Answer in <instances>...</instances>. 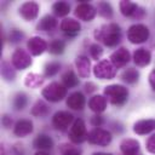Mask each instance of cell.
I'll return each mask as SVG.
<instances>
[{"label": "cell", "mask_w": 155, "mask_h": 155, "mask_svg": "<svg viewBox=\"0 0 155 155\" xmlns=\"http://www.w3.org/2000/svg\"><path fill=\"white\" fill-rule=\"evenodd\" d=\"M94 38L99 41H102L105 46L113 47L116 46L121 40V30L120 27L115 23L104 24L99 29L94 31Z\"/></svg>", "instance_id": "6da1fadb"}, {"label": "cell", "mask_w": 155, "mask_h": 155, "mask_svg": "<svg viewBox=\"0 0 155 155\" xmlns=\"http://www.w3.org/2000/svg\"><path fill=\"white\" fill-rule=\"evenodd\" d=\"M104 97L114 105H124L127 101L128 92L122 85H110L104 88Z\"/></svg>", "instance_id": "7a4b0ae2"}, {"label": "cell", "mask_w": 155, "mask_h": 155, "mask_svg": "<svg viewBox=\"0 0 155 155\" xmlns=\"http://www.w3.org/2000/svg\"><path fill=\"white\" fill-rule=\"evenodd\" d=\"M41 94L50 102H59L67 96V87L58 82H51L42 90Z\"/></svg>", "instance_id": "3957f363"}, {"label": "cell", "mask_w": 155, "mask_h": 155, "mask_svg": "<svg viewBox=\"0 0 155 155\" xmlns=\"http://www.w3.org/2000/svg\"><path fill=\"white\" fill-rule=\"evenodd\" d=\"M93 74L98 79H113L116 74V67L111 63V61L102 59L93 68Z\"/></svg>", "instance_id": "277c9868"}, {"label": "cell", "mask_w": 155, "mask_h": 155, "mask_svg": "<svg viewBox=\"0 0 155 155\" xmlns=\"http://www.w3.org/2000/svg\"><path fill=\"white\" fill-rule=\"evenodd\" d=\"M149 38V29L144 24H133L127 30V39L132 44H142Z\"/></svg>", "instance_id": "5b68a950"}, {"label": "cell", "mask_w": 155, "mask_h": 155, "mask_svg": "<svg viewBox=\"0 0 155 155\" xmlns=\"http://www.w3.org/2000/svg\"><path fill=\"white\" fill-rule=\"evenodd\" d=\"M69 139L76 144L82 143L85 139H87L86 126L81 119H76L74 121V124L71 125V127L69 130Z\"/></svg>", "instance_id": "8992f818"}, {"label": "cell", "mask_w": 155, "mask_h": 155, "mask_svg": "<svg viewBox=\"0 0 155 155\" xmlns=\"http://www.w3.org/2000/svg\"><path fill=\"white\" fill-rule=\"evenodd\" d=\"M87 140L91 144L105 147L111 142V134H110V132L97 127V128H94L87 133Z\"/></svg>", "instance_id": "52a82bcc"}, {"label": "cell", "mask_w": 155, "mask_h": 155, "mask_svg": "<svg viewBox=\"0 0 155 155\" xmlns=\"http://www.w3.org/2000/svg\"><path fill=\"white\" fill-rule=\"evenodd\" d=\"M11 62L16 69H25L31 64V58H30V54L28 51H25L23 48H17L12 53Z\"/></svg>", "instance_id": "ba28073f"}, {"label": "cell", "mask_w": 155, "mask_h": 155, "mask_svg": "<svg viewBox=\"0 0 155 155\" xmlns=\"http://www.w3.org/2000/svg\"><path fill=\"white\" fill-rule=\"evenodd\" d=\"M97 11L96 8L91 5V4H87V2H81L76 6L75 8V16L81 19V21H85V22H90L94 18Z\"/></svg>", "instance_id": "9c48e42d"}, {"label": "cell", "mask_w": 155, "mask_h": 155, "mask_svg": "<svg viewBox=\"0 0 155 155\" xmlns=\"http://www.w3.org/2000/svg\"><path fill=\"white\" fill-rule=\"evenodd\" d=\"M73 122V115L68 111H57L52 117V124L57 130L65 131Z\"/></svg>", "instance_id": "30bf717a"}, {"label": "cell", "mask_w": 155, "mask_h": 155, "mask_svg": "<svg viewBox=\"0 0 155 155\" xmlns=\"http://www.w3.org/2000/svg\"><path fill=\"white\" fill-rule=\"evenodd\" d=\"M27 47H28L29 53H31L33 56H39L45 50L48 48V45H47V42L42 38H40V36H33V38L29 39V41L27 44Z\"/></svg>", "instance_id": "8fae6325"}, {"label": "cell", "mask_w": 155, "mask_h": 155, "mask_svg": "<svg viewBox=\"0 0 155 155\" xmlns=\"http://www.w3.org/2000/svg\"><path fill=\"white\" fill-rule=\"evenodd\" d=\"M39 13V5L34 1H28L24 2L19 7V15L25 19V21H33L38 17Z\"/></svg>", "instance_id": "7c38bea8"}, {"label": "cell", "mask_w": 155, "mask_h": 155, "mask_svg": "<svg viewBox=\"0 0 155 155\" xmlns=\"http://www.w3.org/2000/svg\"><path fill=\"white\" fill-rule=\"evenodd\" d=\"M110 61L116 68L125 67L130 61V52L125 47H121L110 56Z\"/></svg>", "instance_id": "4fadbf2b"}, {"label": "cell", "mask_w": 155, "mask_h": 155, "mask_svg": "<svg viewBox=\"0 0 155 155\" xmlns=\"http://www.w3.org/2000/svg\"><path fill=\"white\" fill-rule=\"evenodd\" d=\"M80 29H81L80 23L73 18H65L61 23V30L69 36H75L78 33H80Z\"/></svg>", "instance_id": "5bb4252c"}, {"label": "cell", "mask_w": 155, "mask_h": 155, "mask_svg": "<svg viewBox=\"0 0 155 155\" xmlns=\"http://www.w3.org/2000/svg\"><path fill=\"white\" fill-rule=\"evenodd\" d=\"M133 61L138 67H147L151 61V53L144 47L137 48L133 53Z\"/></svg>", "instance_id": "9a60e30c"}, {"label": "cell", "mask_w": 155, "mask_h": 155, "mask_svg": "<svg viewBox=\"0 0 155 155\" xmlns=\"http://www.w3.org/2000/svg\"><path fill=\"white\" fill-rule=\"evenodd\" d=\"M154 130H155V120H153V119L139 120L133 126V131L137 134H147Z\"/></svg>", "instance_id": "2e32d148"}, {"label": "cell", "mask_w": 155, "mask_h": 155, "mask_svg": "<svg viewBox=\"0 0 155 155\" xmlns=\"http://www.w3.org/2000/svg\"><path fill=\"white\" fill-rule=\"evenodd\" d=\"M67 105L74 110H81L85 107V97L81 92H74L67 98Z\"/></svg>", "instance_id": "e0dca14e"}, {"label": "cell", "mask_w": 155, "mask_h": 155, "mask_svg": "<svg viewBox=\"0 0 155 155\" xmlns=\"http://www.w3.org/2000/svg\"><path fill=\"white\" fill-rule=\"evenodd\" d=\"M33 132V122L30 120H19L15 125L13 133L17 137H25Z\"/></svg>", "instance_id": "ac0fdd59"}, {"label": "cell", "mask_w": 155, "mask_h": 155, "mask_svg": "<svg viewBox=\"0 0 155 155\" xmlns=\"http://www.w3.org/2000/svg\"><path fill=\"white\" fill-rule=\"evenodd\" d=\"M120 149L124 155H137V153L139 151V143L134 139L127 138L121 142Z\"/></svg>", "instance_id": "d6986e66"}, {"label": "cell", "mask_w": 155, "mask_h": 155, "mask_svg": "<svg viewBox=\"0 0 155 155\" xmlns=\"http://www.w3.org/2000/svg\"><path fill=\"white\" fill-rule=\"evenodd\" d=\"M75 65L78 68V71H79V75L81 78H88L90 76V68H91V64H90V61L86 56H79L75 61Z\"/></svg>", "instance_id": "ffe728a7"}, {"label": "cell", "mask_w": 155, "mask_h": 155, "mask_svg": "<svg viewBox=\"0 0 155 155\" xmlns=\"http://www.w3.org/2000/svg\"><path fill=\"white\" fill-rule=\"evenodd\" d=\"M88 107L91 110H93L94 113H102L107 108V98L104 96H93L90 101H88Z\"/></svg>", "instance_id": "44dd1931"}, {"label": "cell", "mask_w": 155, "mask_h": 155, "mask_svg": "<svg viewBox=\"0 0 155 155\" xmlns=\"http://www.w3.org/2000/svg\"><path fill=\"white\" fill-rule=\"evenodd\" d=\"M138 8H139V6H138L137 4H134V2H132V1H126V0H124V1L120 2L121 13H122L124 16H126V17H132V18H134V16H136Z\"/></svg>", "instance_id": "7402d4cb"}, {"label": "cell", "mask_w": 155, "mask_h": 155, "mask_svg": "<svg viewBox=\"0 0 155 155\" xmlns=\"http://www.w3.org/2000/svg\"><path fill=\"white\" fill-rule=\"evenodd\" d=\"M34 147L36 149H41V150L51 149L53 147V140L47 134H39L34 140Z\"/></svg>", "instance_id": "603a6c76"}, {"label": "cell", "mask_w": 155, "mask_h": 155, "mask_svg": "<svg viewBox=\"0 0 155 155\" xmlns=\"http://www.w3.org/2000/svg\"><path fill=\"white\" fill-rule=\"evenodd\" d=\"M57 27V21L53 16H45L38 24V29L39 30H42V31H48V30H53L54 28Z\"/></svg>", "instance_id": "cb8c5ba5"}, {"label": "cell", "mask_w": 155, "mask_h": 155, "mask_svg": "<svg viewBox=\"0 0 155 155\" xmlns=\"http://www.w3.org/2000/svg\"><path fill=\"white\" fill-rule=\"evenodd\" d=\"M62 84L67 88L75 87L79 84V79H78V76L75 75V73L73 70H69V71H67V73L63 74V76H62Z\"/></svg>", "instance_id": "d4e9b609"}, {"label": "cell", "mask_w": 155, "mask_h": 155, "mask_svg": "<svg viewBox=\"0 0 155 155\" xmlns=\"http://www.w3.org/2000/svg\"><path fill=\"white\" fill-rule=\"evenodd\" d=\"M52 10L54 12L56 16H59V17H64L69 13L70 11V5L65 1H57L53 4L52 6Z\"/></svg>", "instance_id": "484cf974"}, {"label": "cell", "mask_w": 155, "mask_h": 155, "mask_svg": "<svg viewBox=\"0 0 155 155\" xmlns=\"http://www.w3.org/2000/svg\"><path fill=\"white\" fill-rule=\"evenodd\" d=\"M138 78H139V73L134 68H128L124 70L121 74V79L127 84H134L136 81H138Z\"/></svg>", "instance_id": "4316f807"}, {"label": "cell", "mask_w": 155, "mask_h": 155, "mask_svg": "<svg viewBox=\"0 0 155 155\" xmlns=\"http://www.w3.org/2000/svg\"><path fill=\"white\" fill-rule=\"evenodd\" d=\"M31 115H34V116H45V115H47V113H48V107L46 105V103L45 102H42V101H38L35 104H34V107L31 108Z\"/></svg>", "instance_id": "83f0119b"}, {"label": "cell", "mask_w": 155, "mask_h": 155, "mask_svg": "<svg viewBox=\"0 0 155 155\" xmlns=\"http://www.w3.org/2000/svg\"><path fill=\"white\" fill-rule=\"evenodd\" d=\"M64 47H65L64 41H62V40H53L48 45V51L52 54H59V53H63Z\"/></svg>", "instance_id": "f1b7e54d"}, {"label": "cell", "mask_w": 155, "mask_h": 155, "mask_svg": "<svg viewBox=\"0 0 155 155\" xmlns=\"http://www.w3.org/2000/svg\"><path fill=\"white\" fill-rule=\"evenodd\" d=\"M98 13L104 18H111L113 17V8L108 2L102 1L98 4Z\"/></svg>", "instance_id": "f546056e"}, {"label": "cell", "mask_w": 155, "mask_h": 155, "mask_svg": "<svg viewBox=\"0 0 155 155\" xmlns=\"http://www.w3.org/2000/svg\"><path fill=\"white\" fill-rule=\"evenodd\" d=\"M42 82V78L36 74H28L25 79V85L28 87H38Z\"/></svg>", "instance_id": "4dcf8cb0"}, {"label": "cell", "mask_w": 155, "mask_h": 155, "mask_svg": "<svg viewBox=\"0 0 155 155\" xmlns=\"http://www.w3.org/2000/svg\"><path fill=\"white\" fill-rule=\"evenodd\" d=\"M61 68V64L57 63V62H51V63H47L46 67H45V76H53L58 73Z\"/></svg>", "instance_id": "1f68e13d"}, {"label": "cell", "mask_w": 155, "mask_h": 155, "mask_svg": "<svg viewBox=\"0 0 155 155\" xmlns=\"http://www.w3.org/2000/svg\"><path fill=\"white\" fill-rule=\"evenodd\" d=\"M1 74L6 80H12L15 78V70L11 68V65L7 62H4L1 65Z\"/></svg>", "instance_id": "d6a6232c"}, {"label": "cell", "mask_w": 155, "mask_h": 155, "mask_svg": "<svg viewBox=\"0 0 155 155\" xmlns=\"http://www.w3.org/2000/svg\"><path fill=\"white\" fill-rule=\"evenodd\" d=\"M25 105H27V96L24 93H18L15 97V99H13V107H15V109L19 110V109H23Z\"/></svg>", "instance_id": "836d02e7"}, {"label": "cell", "mask_w": 155, "mask_h": 155, "mask_svg": "<svg viewBox=\"0 0 155 155\" xmlns=\"http://www.w3.org/2000/svg\"><path fill=\"white\" fill-rule=\"evenodd\" d=\"M102 53H103V48H102V46H99L98 44H92V45L90 46V54H91V57H92L93 59L98 61V59L101 58Z\"/></svg>", "instance_id": "e575fe53"}, {"label": "cell", "mask_w": 155, "mask_h": 155, "mask_svg": "<svg viewBox=\"0 0 155 155\" xmlns=\"http://www.w3.org/2000/svg\"><path fill=\"white\" fill-rule=\"evenodd\" d=\"M22 38H23V33H22V31H19L18 29L11 30V33H10V41H12V42H18Z\"/></svg>", "instance_id": "d590c367"}, {"label": "cell", "mask_w": 155, "mask_h": 155, "mask_svg": "<svg viewBox=\"0 0 155 155\" xmlns=\"http://www.w3.org/2000/svg\"><path fill=\"white\" fill-rule=\"evenodd\" d=\"M145 145H147L148 151H150V153L155 154V133L148 138V140H147Z\"/></svg>", "instance_id": "8d00e7d4"}, {"label": "cell", "mask_w": 155, "mask_h": 155, "mask_svg": "<svg viewBox=\"0 0 155 155\" xmlns=\"http://www.w3.org/2000/svg\"><path fill=\"white\" fill-rule=\"evenodd\" d=\"M62 155H81V151L78 148L74 147H67L65 149H63Z\"/></svg>", "instance_id": "74e56055"}, {"label": "cell", "mask_w": 155, "mask_h": 155, "mask_svg": "<svg viewBox=\"0 0 155 155\" xmlns=\"http://www.w3.org/2000/svg\"><path fill=\"white\" fill-rule=\"evenodd\" d=\"M102 122H103V119H102L99 115H96V116L91 117V124H92L93 126H96V127H99V126L102 125Z\"/></svg>", "instance_id": "f35d334b"}, {"label": "cell", "mask_w": 155, "mask_h": 155, "mask_svg": "<svg viewBox=\"0 0 155 155\" xmlns=\"http://www.w3.org/2000/svg\"><path fill=\"white\" fill-rule=\"evenodd\" d=\"M149 84H150V86H151V88L155 91V69L150 73V75H149Z\"/></svg>", "instance_id": "ab89813d"}, {"label": "cell", "mask_w": 155, "mask_h": 155, "mask_svg": "<svg viewBox=\"0 0 155 155\" xmlns=\"http://www.w3.org/2000/svg\"><path fill=\"white\" fill-rule=\"evenodd\" d=\"M11 124H12L11 117H8L7 115H4L2 116V125H4V127H10Z\"/></svg>", "instance_id": "60d3db41"}, {"label": "cell", "mask_w": 155, "mask_h": 155, "mask_svg": "<svg viewBox=\"0 0 155 155\" xmlns=\"http://www.w3.org/2000/svg\"><path fill=\"white\" fill-rule=\"evenodd\" d=\"M85 88H86V91H87V92H92V91H94V90H96V85H94V84H92V82H86Z\"/></svg>", "instance_id": "b9f144b4"}, {"label": "cell", "mask_w": 155, "mask_h": 155, "mask_svg": "<svg viewBox=\"0 0 155 155\" xmlns=\"http://www.w3.org/2000/svg\"><path fill=\"white\" fill-rule=\"evenodd\" d=\"M34 155H50V154H47L46 151H38V153H35Z\"/></svg>", "instance_id": "7bdbcfd3"}, {"label": "cell", "mask_w": 155, "mask_h": 155, "mask_svg": "<svg viewBox=\"0 0 155 155\" xmlns=\"http://www.w3.org/2000/svg\"><path fill=\"white\" fill-rule=\"evenodd\" d=\"M92 155H111V154H107V153H94Z\"/></svg>", "instance_id": "ee69618b"}]
</instances>
